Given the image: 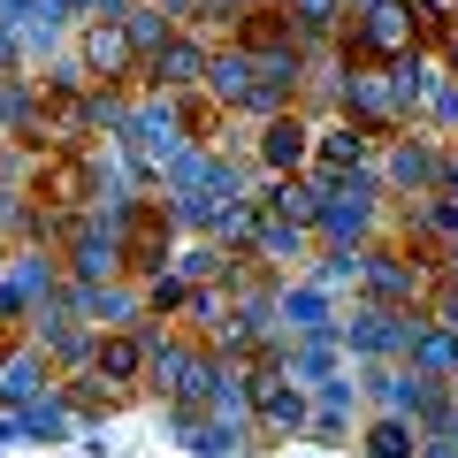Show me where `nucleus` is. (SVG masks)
<instances>
[{
    "mask_svg": "<svg viewBox=\"0 0 458 458\" xmlns=\"http://www.w3.org/2000/svg\"><path fill=\"white\" fill-rule=\"evenodd\" d=\"M153 367V336L146 328H107V336L92 344V375L107 382V390H138Z\"/></svg>",
    "mask_w": 458,
    "mask_h": 458,
    "instance_id": "9b49d317",
    "label": "nucleus"
},
{
    "mask_svg": "<svg viewBox=\"0 0 458 458\" xmlns=\"http://www.w3.org/2000/svg\"><path fill=\"white\" fill-rule=\"evenodd\" d=\"M31 207L54 222H77V214L107 207V176H99V153H54L31 168Z\"/></svg>",
    "mask_w": 458,
    "mask_h": 458,
    "instance_id": "7ed1b4c3",
    "label": "nucleus"
},
{
    "mask_svg": "<svg viewBox=\"0 0 458 458\" xmlns=\"http://www.w3.org/2000/svg\"><path fill=\"white\" fill-rule=\"evenodd\" d=\"M207 38H191V31H176L161 54H146V77H138V92H153V99H183V92H199L207 84Z\"/></svg>",
    "mask_w": 458,
    "mask_h": 458,
    "instance_id": "0eeeda50",
    "label": "nucleus"
},
{
    "mask_svg": "<svg viewBox=\"0 0 458 458\" xmlns=\"http://www.w3.org/2000/svg\"><path fill=\"white\" fill-rule=\"evenodd\" d=\"M405 367L451 390V382H458V328H443V321L420 313V321H412V344H405Z\"/></svg>",
    "mask_w": 458,
    "mask_h": 458,
    "instance_id": "2eb2a0df",
    "label": "nucleus"
},
{
    "mask_svg": "<svg viewBox=\"0 0 458 458\" xmlns=\"http://www.w3.org/2000/svg\"><path fill=\"white\" fill-rule=\"evenodd\" d=\"M199 92H207L222 114H252L260 62H252V54H237V47H214V54H207V84H199Z\"/></svg>",
    "mask_w": 458,
    "mask_h": 458,
    "instance_id": "f8f14e48",
    "label": "nucleus"
},
{
    "mask_svg": "<svg viewBox=\"0 0 458 458\" xmlns=\"http://www.w3.org/2000/svg\"><path fill=\"white\" fill-rule=\"evenodd\" d=\"M420 458H458V443L451 436H420Z\"/></svg>",
    "mask_w": 458,
    "mask_h": 458,
    "instance_id": "6ab92c4d",
    "label": "nucleus"
},
{
    "mask_svg": "<svg viewBox=\"0 0 458 458\" xmlns=\"http://www.w3.org/2000/svg\"><path fill=\"white\" fill-rule=\"evenodd\" d=\"M47 390H54V367L38 360V344H31V336H16L8 352H0V405L23 412V405H38Z\"/></svg>",
    "mask_w": 458,
    "mask_h": 458,
    "instance_id": "ddd939ff",
    "label": "nucleus"
},
{
    "mask_svg": "<svg viewBox=\"0 0 458 458\" xmlns=\"http://www.w3.org/2000/svg\"><path fill=\"white\" fill-rule=\"evenodd\" d=\"M283 375H291L298 390H321V382L352 375V360H344L336 336H291V344H283Z\"/></svg>",
    "mask_w": 458,
    "mask_h": 458,
    "instance_id": "4468645a",
    "label": "nucleus"
},
{
    "mask_svg": "<svg viewBox=\"0 0 458 458\" xmlns=\"http://www.w3.org/2000/svg\"><path fill=\"white\" fill-rule=\"evenodd\" d=\"M8 252H16V245H8V237H0V276H8Z\"/></svg>",
    "mask_w": 458,
    "mask_h": 458,
    "instance_id": "412c9836",
    "label": "nucleus"
},
{
    "mask_svg": "<svg viewBox=\"0 0 458 458\" xmlns=\"http://www.w3.org/2000/svg\"><path fill=\"white\" fill-rule=\"evenodd\" d=\"M54 8H62L69 23H92V16H123L131 0H54Z\"/></svg>",
    "mask_w": 458,
    "mask_h": 458,
    "instance_id": "a211bd4d",
    "label": "nucleus"
},
{
    "mask_svg": "<svg viewBox=\"0 0 458 458\" xmlns=\"http://www.w3.org/2000/svg\"><path fill=\"white\" fill-rule=\"evenodd\" d=\"M336 114H352V123H360V131H375V138L412 131V123H405V107H397V92H390V69H352V77H344Z\"/></svg>",
    "mask_w": 458,
    "mask_h": 458,
    "instance_id": "6e6552de",
    "label": "nucleus"
},
{
    "mask_svg": "<svg viewBox=\"0 0 458 458\" xmlns=\"http://www.w3.org/2000/svg\"><path fill=\"white\" fill-rule=\"evenodd\" d=\"M252 161H260V176H306L313 168V114L306 107L267 114L260 131H252Z\"/></svg>",
    "mask_w": 458,
    "mask_h": 458,
    "instance_id": "39448f33",
    "label": "nucleus"
},
{
    "mask_svg": "<svg viewBox=\"0 0 458 458\" xmlns=\"http://www.w3.org/2000/svg\"><path fill=\"white\" fill-rule=\"evenodd\" d=\"M69 62H77V77L92 84V92H138V77H146V54L131 47L123 16H92V23H77V38H69Z\"/></svg>",
    "mask_w": 458,
    "mask_h": 458,
    "instance_id": "f257e3e1",
    "label": "nucleus"
},
{
    "mask_svg": "<svg viewBox=\"0 0 458 458\" xmlns=\"http://www.w3.org/2000/svg\"><path fill=\"white\" fill-rule=\"evenodd\" d=\"M443 161H451V146H436L428 131L382 138L375 176H382V191H390V207H420V199H436L443 191Z\"/></svg>",
    "mask_w": 458,
    "mask_h": 458,
    "instance_id": "f03ea898",
    "label": "nucleus"
},
{
    "mask_svg": "<svg viewBox=\"0 0 458 458\" xmlns=\"http://www.w3.org/2000/svg\"><path fill=\"white\" fill-rule=\"evenodd\" d=\"M283 8H291V0H283Z\"/></svg>",
    "mask_w": 458,
    "mask_h": 458,
    "instance_id": "5701e85b",
    "label": "nucleus"
},
{
    "mask_svg": "<svg viewBox=\"0 0 458 458\" xmlns=\"http://www.w3.org/2000/svg\"><path fill=\"white\" fill-rule=\"evenodd\" d=\"M360 451H367V458H420V428H412L405 412H367Z\"/></svg>",
    "mask_w": 458,
    "mask_h": 458,
    "instance_id": "dca6fc26",
    "label": "nucleus"
},
{
    "mask_svg": "<svg viewBox=\"0 0 458 458\" xmlns=\"http://www.w3.org/2000/svg\"><path fill=\"white\" fill-rule=\"evenodd\" d=\"M229 47L252 54V62H283V54H306V31H298V16L283 8V0H260V8H245V16H237Z\"/></svg>",
    "mask_w": 458,
    "mask_h": 458,
    "instance_id": "1a4fd4ad",
    "label": "nucleus"
},
{
    "mask_svg": "<svg viewBox=\"0 0 458 458\" xmlns=\"http://www.w3.org/2000/svg\"><path fill=\"white\" fill-rule=\"evenodd\" d=\"M412 131H428L436 146H458V84L443 77H428V99H420V114H412Z\"/></svg>",
    "mask_w": 458,
    "mask_h": 458,
    "instance_id": "f3484780",
    "label": "nucleus"
},
{
    "mask_svg": "<svg viewBox=\"0 0 458 458\" xmlns=\"http://www.w3.org/2000/svg\"><path fill=\"white\" fill-rule=\"evenodd\" d=\"M344 8H367V0H344Z\"/></svg>",
    "mask_w": 458,
    "mask_h": 458,
    "instance_id": "4be33fe9",
    "label": "nucleus"
},
{
    "mask_svg": "<svg viewBox=\"0 0 458 458\" xmlns=\"http://www.w3.org/2000/svg\"><path fill=\"white\" fill-rule=\"evenodd\" d=\"M382 138L360 131L352 114H328V123H313V168L306 176H360V168H375Z\"/></svg>",
    "mask_w": 458,
    "mask_h": 458,
    "instance_id": "423d86ee",
    "label": "nucleus"
},
{
    "mask_svg": "<svg viewBox=\"0 0 458 458\" xmlns=\"http://www.w3.org/2000/svg\"><path fill=\"white\" fill-rule=\"evenodd\" d=\"M276 321H283V336H336V321H344V306L321 291L313 276H283V291H276Z\"/></svg>",
    "mask_w": 458,
    "mask_h": 458,
    "instance_id": "9d476101",
    "label": "nucleus"
},
{
    "mask_svg": "<svg viewBox=\"0 0 458 458\" xmlns=\"http://www.w3.org/2000/svg\"><path fill=\"white\" fill-rule=\"evenodd\" d=\"M412 321H420V313H390V306L352 298L344 321H336V344H344V360H352V367H390V360H405Z\"/></svg>",
    "mask_w": 458,
    "mask_h": 458,
    "instance_id": "20e7f679",
    "label": "nucleus"
},
{
    "mask_svg": "<svg viewBox=\"0 0 458 458\" xmlns=\"http://www.w3.org/2000/svg\"><path fill=\"white\" fill-rule=\"evenodd\" d=\"M443 199H458V146H451V161H443Z\"/></svg>",
    "mask_w": 458,
    "mask_h": 458,
    "instance_id": "aec40b11",
    "label": "nucleus"
}]
</instances>
